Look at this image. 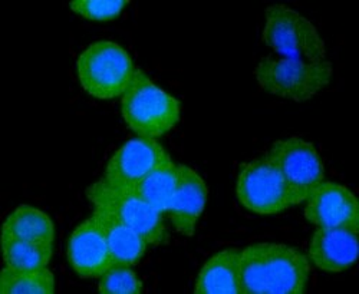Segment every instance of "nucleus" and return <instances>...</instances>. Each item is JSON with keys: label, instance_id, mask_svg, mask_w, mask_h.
<instances>
[{"label": "nucleus", "instance_id": "nucleus-1", "mask_svg": "<svg viewBox=\"0 0 359 294\" xmlns=\"http://www.w3.org/2000/svg\"><path fill=\"white\" fill-rule=\"evenodd\" d=\"M311 277V262L297 248L257 243L242 250V294H302Z\"/></svg>", "mask_w": 359, "mask_h": 294}, {"label": "nucleus", "instance_id": "nucleus-2", "mask_svg": "<svg viewBox=\"0 0 359 294\" xmlns=\"http://www.w3.org/2000/svg\"><path fill=\"white\" fill-rule=\"evenodd\" d=\"M121 112L131 131L142 138H157L180 121V102L158 88L141 69L123 95Z\"/></svg>", "mask_w": 359, "mask_h": 294}, {"label": "nucleus", "instance_id": "nucleus-3", "mask_svg": "<svg viewBox=\"0 0 359 294\" xmlns=\"http://www.w3.org/2000/svg\"><path fill=\"white\" fill-rule=\"evenodd\" d=\"M332 64H311L296 57H263L255 76L263 91L294 102H305L319 94L332 79Z\"/></svg>", "mask_w": 359, "mask_h": 294}, {"label": "nucleus", "instance_id": "nucleus-4", "mask_svg": "<svg viewBox=\"0 0 359 294\" xmlns=\"http://www.w3.org/2000/svg\"><path fill=\"white\" fill-rule=\"evenodd\" d=\"M76 68L83 90L98 99L124 95L135 72L127 50L108 41L88 46L79 55Z\"/></svg>", "mask_w": 359, "mask_h": 294}, {"label": "nucleus", "instance_id": "nucleus-5", "mask_svg": "<svg viewBox=\"0 0 359 294\" xmlns=\"http://www.w3.org/2000/svg\"><path fill=\"white\" fill-rule=\"evenodd\" d=\"M263 42L275 52L311 64L326 61V48L313 23L285 5L266 9Z\"/></svg>", "mask_w": 359, "mask_h": 294}, {"label": "nucleus", "instance_id": "nucleus-6", "mask_svg": "<svg viewBox=\"0 0 359 294\" xmlns=\"http://www.w3.org/2000/svg\"><path fill=\"white\" fill-rule=\"evenodd\" d=\"M266 158L282 174L292 205L306 201L325 181V168L313 144L299 136L275 142Z\"/></svg>", "mask_w": 359, "mask_h": 294}, {"label": "nucleus", "instance_id": "nucleus-7", "mask_svg": "<svg viewBox=\"0 0 359 294\" xmlns=\"http://www.w3.org/2000/svg\"><path fill=\"white\" fill-rule=\"evenodd\" d=\"M86 197L94 209H102L114 214L119 221L138 232L147 244L158 246L165 241L167 232L163 214L135 192L114 190L101 180L86 190Z\"/></svg>", "mask_w": 359, "mask_h": 294}, {"label": "nucleus", "instance_id": "nucleus-8", "mask_svg": "<svg viewBox=\"0 0 359 294\" xmlns=\"http://www.w3.org/2000/svg\"><path fill=\"white\" fill-rule=\"evenodd\" d=\"M236 192L245 209L262 216L279 214L292 205L282 174L266 157L257 158L241 169Z\"/></svg>", "mask_w": 359, "mask_h": 294}, {"label": "nucleus", "instance_id": "nucleus-9", "mask_svg": "<svg viewBox=\"0 0 359 294\" xmlns=\"http://www.w3.org/2000/svg\"><path fill=\"white\" fill-rule=\"evenodd\" d=\"M172 161L156 138L128 141L109 160L102 181L114 190L134 191L156 168Z\"/></svg>", "mask_w": 359, "mask_h": 294}, {"label": "nucleus", "instance_id": "nucleus-10", "mask_svg": "<svg viewBox=\"0 0 359 294\" xmlns=\"http://www.w3.org/2000/svg\"><path fill=\"white\" fill-rule=\"evenodd\" d=\"M68 260L74 272L82 279L101 277L114 266L105 234L94 214L71 234Z\"/></svg>", "mask_w": 359, "mask_h": 294}, {"label": "nucleus", "instance_id": "nucleus-11", "mask_svg": "<svg viewBox=\"0 0 359 294\" xmlns=\"http://www.w3.org/2000/svg\"><path fill=\"white\" fill-rule=\"evenodd\" d=\"M305 217L319 228H359V204L346 187L323 181L306 198Z\"/></svg>", "mask_w": 359, "mask_h": 294}, {"label": "nucleus", "instance_id": "nucleus-12", "mask_svg": "<svg viewBox=\"0 0 359 294\" xmlns=\"http://www.w3.org/2000/svg\"><path fill=\"white\" fill-rule=\"evenodd\" d=\"M358 232L355 227L318 228L309 244V257L323 272L348 270L358 258Z\"/></svg>", "mask_w": 359, "mask_h": 294}, {"label": "nucleus", "instance_id": "nucleus-13", "mask_svg": "<svg viewBox=\"0 0 359 294\" xmlns=\"http://www.w3.org/2000/svg\"><path fill=\"white\" fill-rule=\"evenodd\" d=\"M207 186L187 165H178V183L165 213L178 232L191 237L207 201Z\"/></svg>", "mask_w": 359, "mask_h": 294}, {"label": "nucleus", "instance_id": "nucleus-14", "mask_svg": "<svg viewBox=\"0 0 359 294\" xmlns=\"http://www.w3.org/2000/svg\"><path fill=\"white\" fill-rule=\"evenodd\" d=\"M242 250L226 248L215 254L198 273L196 294H242Z\"/></svg>", "mask_w": 359, "mask_h": 294}, {"label": "nucleus", "instance_id": "nucleus-15", "mask_svg": "<svg viewBox=\"0 0 359 294\" xmlns=\"http://www.w3.org/2000/svg\"><path fill=\"white\" fill-rule=\"evenodd\" d=\"M105 234L114 266H135L145 253L147 241L133 228L119 221L114 214L102 209H94Z\"/></svg>", "mask_w": 359, "mask_h": 294}, {"label": "nucleus", "instance_id": "nucleus-16", "mask_svg": "<svg viewBox=\"0 0 359 294\" xmlns=\"http://www.w3.org/2000/svg\"><path fill=\"white\" fill-rule=\"evenodd\" d=\"M2 239L53 243L55 225L48 214L31 205H20L4 223Z\"/></svg>", "mask_w": 359, "mask_h": 294}, {"label": "nucleus", "instance_id": "nucleus-17", "mask_svg": "<svg viewBox=\"0 0 359 294\" xmlns=\"http://www.w3.org/2000/svg\"><path fill=\"white\" fill-rule=\"evenodd\" d=\"M178 183V165L172 161L156 168L141 180L133 192L151 205L158 213L165 214Z\"/></svg>", "mask_w": 359, "mask_h": 294}, {"label": "nucleus", "instance_id": "nucleus-18", "mask_svg": "<svg viewBox=\"0 0 359 294\" xmlns=\"http://www.w3.org/2000/svg\"><path fill=\"white\" fill-rule=\"evenodd\" d=\"M0 293L52 294L55 293V277L48 267L22 270L6 266L0 274Z\"/></svg>", "mask_w": 359, "mask_h": 294}, {"label": "nucleus", "instance_id": "nucleus-19", "mask_svg": "<svg viewBox=\"0 0 359 294\" xmlns=\"http://www.w3.org/2000/svg\"><path fill=\"white\" fill-rule=\"evenodd\" d=\"M4 260L13 269H42L46 267L53 253V243L29 241L19 239H2Z\"/></svg>", "mask_w": 359, "mask_h": 294}, {"label": "nucleus", "instance_id": "nucleus-20", "mask_svg": "<svg viewBox=\"0 0 359 294\" xmlns=\"http://www.w3.org/2000/svg\"><path fill=\"white\" fill-rule=\"evenodd\" d=\"M98 288L102 294H140L142 283L128 266H112L100 277Z\"/></svg>", "mask_w": 359, "mask_h": 294}, {"label": "nucleus", "instance_id": "nucleus-21", "mask_svg": "<svg viewBox=\"0 0 359 294\" xmlns=\"http://www.w3.org/2000/svg\"><path fill=\"white\" fill-rule=\"evenodd\" d=\"M127 5V0H78L71 2L69 8L85 19L107 22L116 19Z\"/></svg>", "mask_w": 359, "mask_h": 294}]
</instances>
